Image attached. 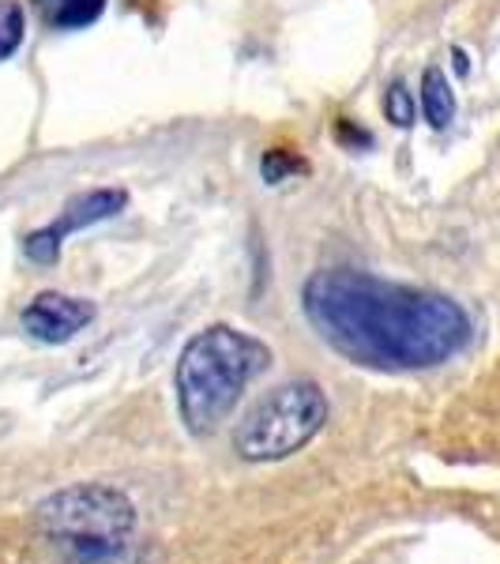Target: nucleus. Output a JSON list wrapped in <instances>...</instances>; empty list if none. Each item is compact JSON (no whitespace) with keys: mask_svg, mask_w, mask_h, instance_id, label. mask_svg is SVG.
Returning <instances> with one entry per match:
<instances>
[{"mask_svg":"<svg viewBox=\"0 0 500 564\" xmlns=\"http://www.w3.org/2000/svg\"><path fill=\"white\" fill-rule=\"evenodd\" d=\"M308 324L354 366L414 372L436 369L470 343V316L444 294L327 268L302 290Z\"/></svg>","mask_w":500,"mask_h":564,"instance_id":"1","label":"nucleus"},{"mask_svg":"<svg viewBox=\"0 0 500 564\" xmlns=\"http://www.w3.org/2000/svg\"><path fill=\"white\" fill-rule=\"evenodd\" d=\"M271 366V350L257 335L211 324L185 343L177 358V411L188 433L204 436L230 417L244 388Z\"/></svg>","mask_w":500,"mask_h":564,"instance_id":"2","label":"nucleus"},{"mask_svg":"<svg viewBox=\"0 0 500 564\" xmlns=\"http://www.w3.org/2000/svg\"><path fill=\"white\" fill-rule=\"evenodd\" d=\"M39 531L72 564H106L132 545L135 508L113 486H72L39 505Z\"/></svg>","mask_w":500,"mask_h":564,"instance_id":"3","label":"nucleus"},{"mask_svg":"<svg viewBox=\"0 0 500 564\" xmlns=\"http://www.w3.org/2000/svg\"><path fill=\"white\" fill-rule=\"evenodd\" d=\"M327 422V399L313 380H290L241 417L233 448L249 463H279L302 452Z\"/></svg>","mask_w":500,"mask_h":564,"instance_id":"4","label":"nucleus"},{"mask_svg":"<svg viewBox=\"0 0 500 564\" xmlns=\"http://www.w3.org/2000/svg\"><path fill=\"white\" fill-rule=\"evenodd\" d=\"M90 321H95V305L84 297L57 294V290H45L23 308V332L39 343H50V347L76 339Z\"/></svg>","mask_w":500,"mask_h":564,"instance_id":"5","label":"nucleus"},{"mask_svg":"<svg viewBox=\"0 0 500 564\" xmlns=\"http://www.w3.org/2000/svg\"><path fill=\"white\" fill-rule=\"evenodd\" d=\"M124 207H129V193H124V188H90V193L72 196L65 204V212H61V218L50 226L57 230V238H68V234L87 230V226L121 215Z\"/></svg>","mask_w":500,"mask_h":564,"instance_id":"6","label":"nucleus"},{"mask_svg":"<svg viewBox=\"0 0 500 564\" xmlns=\"http://www.w3.org/2000/svg\"><path fill=\"white\" fill-rule=\"evenodd\" d=\"M422 113L433 129H448L456 117V95H452V84L441 68H425L422 76Z\"/></svg>","mask_w":500,"mask_h":564,"instance_id":"7","label":"nucleus"},{"mask_svg":"<svg viewBox=\"0 0 500 564\" xmlns=\"http://www.w3.org/2000/svg\"><path fill=\"white\" fill-rule=\"evenodd\" d=\"M42 15L50 26L57 31H68V26H87L102 15L106 0H39Z\"/></svg>","mask_w":500,"mask_h":564,"instance_id":"8","label":"nucleus"},{"mask_svg":"<svg viewBox=\"0 0 500 564\" xmlns=\"http://www.w3.org/2000/svg\"><path fill=\"white\" fill-rule=\"evenodd\" d=\"M305 170L308 166H305L302 154H294L286 148H271V151H263V159H260V177L268 181V185H279V181L305 174Z\"/></svg>","mask_w":500,"mask_h":564,"instance_id":"9","label":"nucleus"},{"mask_svg":"<svg viewBox=\"0 0 500 564\" xmlns=\"http://www.w3.org/2000/svg\"><path fill=\"white\" fill-rule=\"evenodd\" d=\"M23 26H26V15H23L20 0H0V61L20 50Z\"/></svg>","mask_w":500,"mask_h":564,"instance_id":"10","label":"nucleus"},{"mask_svg":"<svg viewBox=\"0 0 500 564\" xmlns=\"http://www.w3.org/2000/svg\"><path fill=\"white\" fill-rule=\"evenodd\" d=\"M414 95L406 90L403 84H392L384 90V113H388V121L395 124V129H411L414 124Z\"/></svg>","mask_w":500,"mask_h":564,"instance_id":"11","label":"nucleus"},{"mask_svg":"<svg viewBox=\"0 0 500 564\" xmlns=\"http://www.w3.org/2000/svg\"><path fill=\"white\" fill-rule=\"evenodd\" d=\"M61 241H65V238H57V230H53V226H42V230L26 234L23 252L34 263H57L61 260Z\"/></svg>","mask_w":500,"mask_h":564,"instance_id":"12","label":"nucleus"},{"mask_svg":"<svg viewBox=\"0 0 500 564\" xmlns=\"http://www.w3.org/2000/svg\"><path fill=\"white\" fill-rule=\"evenodd\" d=\"M335 140L343 143V148L358 151V148H372V132H366L361 124L347 121V117H339V124H335Z\"/></svg>","mask_w":500,"mask_h":564,"instance_id":"13","label":"nucleus"},{"mask_svg":"<svg viewBox=\"0 0 500 564\" xmlns=\"http://www.w3.org/2000/svg\"><path fill=\"white\" fill-rule=\"evenodd\" d=\"M452 61H456V72H459V76H467V53H463V50H452Z\"/></svg>","mask_w":500,"mask_h":564,"instance_id":"14","label":"nucleus"}]
</instances>
